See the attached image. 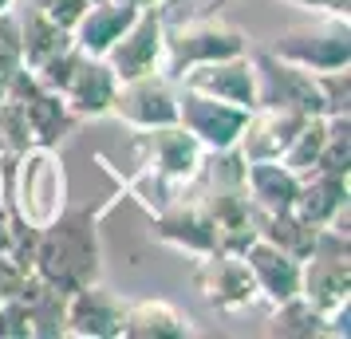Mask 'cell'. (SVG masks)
Segmentation results:
<instances>
[{"instance_id": "cell-1", "label": "cell", "mask_w": 351, "mask_h": 339, "mask_svg": "<svg viewBox=\"0 0 351 339\" xmlns=\"http://www.w3.org/2000/svg\"><path fill=\"white\" fill-rule=\"evenodd\" d=\"M20 205L32 217V225H51V217L64 201V174L51 154H32L20 170Z\"/></svg>"}, {"instance_id": "cell-2", "label": "cell", "mask_w": 351, "mask_h": 339, "mask_svg": "<svg viewBox=\"0 0 351 339\" xmlns=\"http://www.w3.org/2000/svg\"><path fill=\"white\" fill-rule=\"evenodd\" d=\"M127 24H130V8H99L83 20V44L95 51H107Z\"/></svg>"}, {"instance_id": "cell-3", "label": "cell", "mask_w": 351, "mask_h": 339, "mask_svg": "<svg viewBox=\"0 0 351 339\" xmlns=\"http://www.w3.org/2000/svg\"><path fill=\"white\" fill-rule=\"evenodd\" d=\"M4 8H8V0H0V12H4Z\"/></svg>"}]
</instances>
